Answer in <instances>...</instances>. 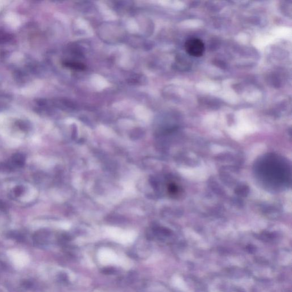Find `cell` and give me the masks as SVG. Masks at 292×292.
<instances>
[{
  "label": "cell",
  "mask_w": 292,
  "mask_h": 292,
  "mask_svg": "<svg viewBox=\"0 0 292 292\" xmlns=\"http://www.w3.org/2000/svg\"><path fill=\"white\" fill-rule=\"evenodd\" d=\"M23 285L25 288L26 289H30L33 286V283L29 281H25L23 282Z\"/></svg>",
  "instance_id": "7"
},
{
  "label": "cell",
  "mask_w": 292,
  "mask_h": 292,
  "mask_svg": "<svg viewBox=\"0 0 292 292\" xmlns=\"http://www.w3.org/2000/svg\"><path fill=\"white\" fill-rule=\"evenodd\" d=\"M12 163L16 167H23L25 163V158L22 154L17 153L13 155L12 158Z\"/></svg>",
  "instance_id": "2"
},
{
  "label": "cell",
  "mask_w": 292,
  "mask_h": 292,
  "mask_svg": "<svg viewBox=\"0 0 292 292\" xmlns=\"http://www.w3.org/2000/svg\"><path fill=\"white\" fill-rule=\"evenodd\" d=\"M58 278L61 281L63 282H67L68 281V277L66 273H61L58 276Z\"/></svg>",
  "instance_id": "6"
},
{
  "label": "cell",
  "mask_w": 292,
  "mask_h": 292,
  "mask_svg": "<svg viewBox=\"0 0 292 292\" xmlns=\"http://www.w3.org/2000/svg\"><path fill=\"white\" fill-rule=\"evenodd\" d=\"M23 190V188L21 185H18L14 189V194L16 196H19L22 194Z\"/></svg>",
  "instance_id": "5"
},
{
  "label": "cell",
  "mask_w": 292,
  "mask_h": 292,
  "mask_svg": "<svg viewBox=\"0 0 292 292\" xmlns=\"http://www.w3.org/2000/svg\"><path fill=\"white\" fill-rule=\"evenodd\" d=\"M64 65L70 68H72V69L74 70H83L85 69V66L82 63H77V62H65L64 63Z\"/></svg>",
  "instance_id": "3"
},
{
  "label": "cell",
  "mask_w": 292,
  "mask_h": 292,
  "mask_svg": "<svg viewBox=\"0 0 292 292\" xmlns=\"http://www.w3.org/2000/svg\"><path fill=\"white\" fill-rule=\"evenodd\" d=\"M184 47L186 52L194 57H200L204 53V44L201 40L198 38L188 39L185 42Z\"/></svg>",
  "instance_id": "1"
},
{
  "label": "cell",
  "mask_w": 292,
  "mask_h": 292,
  "mask_svg": "<svg viewBox=\"0 0 292 292\" xmlns=\"http://www.w3.org/2000/svg\"><path fill=\"white\" fill-rule=\"evenodd\" d=\"M102 273H103L104 274H107V275L115 274L117 273V270L113 267H108V268H105L102 270Z\"/></svg>",
  "instance_id": "4"
}]
</instances>
